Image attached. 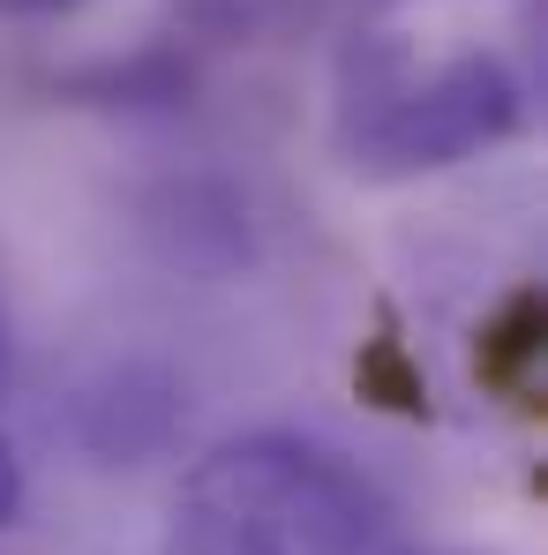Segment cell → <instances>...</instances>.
<instances>
[{
	"mask_svg": "<svg viewBox=\"0 0 548 555\" xmlns=\"http://www.w3.org/2000/svg\"><path fill=\"white\" fill-rule=\"evenodd\" d=\"M391 503L316 436H233L181 473L166 555H383Z\"/></svg>",
	"mask_w": 548,
	"mask_h": 555,
	"instance_id": "1",
	"label": "cell"
},
{
	"mask_svg": "<svg viewBox=\"0 0 548 555\" xmlns=\"http://www.w3.org/2000/svg\"><path fill=\"white\" fill-rule=\"evenodd\" d=\"M526 91L496 53H421L398 30H354L339 61V151L361 181H421L511 143Z\"/></svg>",
	"mask_w": 548,
	"mask_h": 555,
	"instance_id": "2",
	"label": "cell"
},
{
	"mask_svg": "<svg viewBox=\"0 0 548 555\" xmlns=\"http://www.w3.org/2000/svg\"><path fill=\"white\" fill-rule=\"evenodd\" d=\"M174 436V390L151 383V375H113L105 390L84 398V443L105 465H136L143 451H158Z\"/></svg>",
	"mask_w": 548,
	"mask_h": 555,
	"instance_id": "3",
	"label": "cell"
},
{
	"mask_svg": "<svg viewBox=\"0 0 548 555\" xmlns=\"http://www.w3.org/2000/svg\"><path fill=\"white\" fill-rule=\"evenodd\" d=\"M323 0H174L181 30L195 38H218V46H256V38H278L293 23H308Z\"/></svg>",
	"mask_w": 548,
	"mask_h": 555,
	"instance_id": "4",
	"label": "cell"
},
{
	"mask_svg": "<svg viewBox=\"0 0 548 555\" xmlns=\"http://www.w3.org/2000/svg\"><path fill=\"white\" fill-rule=\"evenodd\" d=\"M541 361V300L534 293H519L511 308H504V323H496V346H488V375L504 383L511 369H534Z\"/></svg>",
	"mask_w": 548,
	"mask_h": 555,
	"instance_id": "5",
	"label": "cell"
},
{
	"mask_svg": "<svg viewBox=\"0 0 548 555\" xmlns=\"http://www.w3.org/2000/svg\"><path fill=\"white\" fill-rule=\"evenodd\" d=\"M15 511H23V465H15L8 436H0V533L15 526Z\"/></svg>",
	"mask_w": 548,
	"mask_h": 555,
	"instance_id": "6",
	"label": "cell"
},
{
	"mask_svg": "<svg viewBox=\"0 0 548 555\" xmlns=\"http://www.w3.org/2000/svg\"><path fill=\"white\" fill-rule=\"evenodd\" d=\"M68 8H84V0H0V23H53Z\"/></svg>",
	"mask_w": 548,
	"mask_h": 555,
	"instance_id": "7",
	"label": "cell"
},
{
	"mask_svg": "<svg viewBox=\"0 0 548 555\" xmlns=\"http://www.w3.org/2000/svg\"><path fill=\"white\" fill-rule=\"evenodd\" d=\"M0 375H8V300H0Z\"/></svg>",
	"mask_w": 548,
	"mask_h": 555,
	"instance_id": "8",
	"label": "cell"
},
{
	"mask_svg": "<svg viewBox=\"0 0 548 555\" xmlns=\"http://www.w3.org/2000/svg\"><path fill=\"white\" fill-rule=\"evenodd\" d=\"M421 555H473V548H421Z\"/></svg>",
	"mask_w": 548,
	"mask_h": 555,
	"instance_id": "9",
	"label": "cell"
}]
</instances>
